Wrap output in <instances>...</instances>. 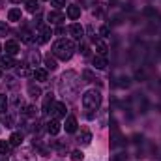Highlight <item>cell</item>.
Here are the masks:
<instances>
[{
  "instance_id": "1",
  "label": "cell",
  "mask_w": 161,
  "mask_h": 161,
  "mask_svg": "<svg viewBox=\"0 0 161 161\" xmlns=\"http://www.w3.org/2000/svg\"><path fill=\"white\" fill-rule=\"evenodd\" d=\"M73 53H75V45H73V41H69V40H58L53 45V54L56 58L64 60V62L69 60L73 56Z\"/></svg>"
},
{
  "instance_id": "2",
  "label": "cell",
  "mask_w": 161,
  "mask_h": 161,
  "mask_svg": "<svg viewBox=\"0 0 161 161\" xmlns=\"http://www.w3.org/2000/svg\"><path fill=\"white\" fill-rule=\"evenodd\" d=\"M99 105H101V94H99L97 90H86V92L82 94V107H84L86 111H90V113H88L90 118L94 116L92 113L99 109Z\"/></svg>"
},
{
  "instance_id": "3",
  "label": "cell",
  "mask_w": 161,
  "mask_h": 161,
  "mask_svg": "<svg viewBox=\"0 0 161 161\" xmlns=\"http://www.w3.org/2000/svg\"><path fill=\"white\" fill-rule=\"evenodd\" d=\"M6 54H9V56H15L17 53H19V43L17 41H13V40H9V41H6Z\"/></svg>"
},
{
  "instance_id": "4",
  "label": "cell",
  "mask_w": 161,
  "mask_h": 161,
  "mask_svg": "<svg viewBox=\"0 0 161 161\" xmlns=\"http://www.w3.org/2000/svg\"><path fill=\"white\" fill-rule=\"evenodd\" d=\"M79 142L82 144V146H88L90 142H92V133L86 129V127H82L80 129V135H79Z\"/></svg>"
},
{
  "instance_id": "5",
  "label": "cell",
  "mask_w": 161,
  "mask_h": 161,
  "mask_svg": "<svg viewBox=\"0 0 161 161\" xmlns=\"http://www.w3.org/2000/svg\"><path fill=\"white\" fill-rule=\"evenodd\" d=\"M47 19H49V23H53V25H60V23H64L66 17H64L60 11H49Z\"/></svg>"
},
{
  "instance_id": "6",
  "label": "cell",
  "mask_w": 161,
  "mask_h": 161,
  "mask_svg": "<svg viewBox=\"0 0 161 161\" xmlns=\"http://www.w3.org/2000/svg\"><path fill=\"white\" fill-rule=\"evenodd\" d=\"M51 36H53V30L49 28V26H43L40 30V38H38V43H47V41L51 40Z\"/></svg>"
},
{
  "instance_id": "7",
  "label": "cell",
  "mask_w": 161,
  "mask_h": 161,
  "mask_svg": "<svg viewBox=\"0 0 161 161\" xmlns=\"http://www.w3.org/2000/svg\"><path fill=\"white\" fill-rule=\"evenodd\" d=\"M53 109H54V116H56V120L66 116V111H68V109H66V103H54Z\"/></svg>"
},
{
  "instance_id": "8",
  "label": "cell",
  "mask_w": 161,
  "mask_h": 161,
  "mask_svg": "<svg viewBox=\"0 0 161 161\" xmlns=\"http://www.w3.org/2000/svg\"><path fill=\"white\" fill-rule=\"evenodd\" d=\"M66 131L68 133H75L77 131V118L75 116H68L66 118Z\"/></svg>"
},
{
  "instance_id": "9",
  "label": "cell",
  "mask_w": 161,
  "mask_h": 161,
  "mask_svg": "<svg viewBox=\"0 0 161 161\" xmlns=\"http://www.w3.org/2000/svg\"><path fill=\"white\" fill-rule=\"evenodd\" d=\"M21 17H23V13H21V9H17V8H11V9L8 11V19L13 21V23H19Z\"/></svg>"
},
{
  "instance_id": "10",
  "label": "cell",
  "mask_w": 161,
  "mask_h": 161,
  "mask_svg": "<svg viewBox=\"0 0 161 161\" xmlns=\"http://www.w3.org/2000/svg\"><path fill=\"white\" fill-rule=\"evenodd\" d=\"M69 32H71V36H73V38L80 40V38H82V34H84V28H82L80 25L75 23V25H71V26H69Z\"/></svg>"
},
{
  "instance_id": "11",
  "label": "cell",
  "mask_w": 161,
  "mask_h": 161,
  "mask_svg": "<svg viewBox=\"0 0 161 161\" xmlns=\"http://www.w3.org/2000/svg\"><path fill=\"white\" fill-rule=\"evenodd\" d=\"M0 66H2V68H6V69L13 68V66H15V60H13V56H9V54L2 56V58H0Z\"/></svg>"
},
{
  "instance_id": "12",
  "label": "cell",
  "mask_w": 161,
  "mask_h": 161,
  "mask_svg": "<svg viewBox=\"0 0 161 161\" xmlns=\"http://www.w3.org/2000/svg\"><path fill=\"white\" fill-rule=\"evenodd\" d=\"M47 131H49L51 135H56V133L60 131V122L56 120V118H54V120H51L49 124H47Z\"/></svg>"
},
{
  "instance_id": "13",
  "label": "cell",
  "mask_w": 161,
  "mask_h": 161,
  "mask_svg": "<svg viewBox=\"0 0 161 161\" xmlns=\"http://www.w3.org/2000/svg\"><path fill=\"white\" fill-rule=\"evenodd\" d=\"M68 17H69V19H73V21H75V19H79V17H80V8H79V6H68Z\"/></svg>"
},
{
  "instance_id": "14",
  "label": "cell",
  "mask_w": 161,
  "mask_h": 161,
  "mask_svg": "<svg viewBox=\"0 0 161 161\" xmlns=\"http://www.w3.org/2000/svg\"><path fill=\"white\" fill-rule=\"evenodd\" d=\"M28 94L36 99V97H40L41 96V88L38 86V84H34V82H28Z\"/></svg>"
},
{
  "instance_id": "15",
  "label": "cell",
  "mask_w": 161,
  "mask_h": 161,
  "mask_svg": "<svg viewBox=\"0 0 161 161\" xmlns=\"http://www.w3.org/2000/svg\"><path fill=\"white\" fill-rule=\"evenodd\" d=\"M94 66H96L97 69H103V68L107 66V58H105V56H101V54L94 56Z\"/></svg>"
},
{
  "instance_id": "16",
  "label": "cell",
  "mask_w": 161,
  "mask_h": 161,
  "mask_svg": "<svg viewBox=\"0 0 161 161\" xmlns=\"http://www.w3.org/2000/svg\"><path fill=\"white\" fill-rule=\"evenodd\" d=\"M32 75H34V79L36 80H41V82H45V80H47V69H34V73H32Z\"/></svg>"
},
{
  "instance_id": "17",
  "label": "cell",
  "mask_w": 161,
  "mask_h": 161,
  "mask_svg": "<svg viewBox=\"0 0 161 161\" xmlns=\"http://www.w3.org/2000/svg\"><path fill=\"white\" fill-rule=\"evenodd\" d=\"M23 142V135L21 133H11V137H9V144L11 146H19Z\"/></svg>"
},
{
  "instance_id": "18",
  "label": "cell",
  "mask_w": 161,
  "mask_h": 161,
  "mask_svg": "<svg viewBox=\"0 0 161 161\" xmlns=\"http://www.w3.org/2000/svg\"><path fill=\"white\" fill-rule=\"evenodd\" d=\"M26 9H28L30 13H36V11L40 9V2H38V0H26Z\"/></svg>"
},
{
  "instance_id": "19",
  "label": "cell",
  "mask_w": 161,
  "mask_h": 161,
  "mask_svg": "<svg viewBox=\"0 0 161 161\" xmlns=\"http://www.w3.org/2000/svg\"><path fill=\"white\" fill-rule=\"evenodd\" d=\"M45 66H47V69L53 71V69H56V60L49 54V56H45Z\"/></svg>"
},
{
  "instance_id": "20",
  "label": "cell",
  "mask_w": 161,
  "mask_h": 161,
  "mask_svg": "<svg viewBox=\"0 0 161 161\" xmlns=\"http://www.w3.org/2000/svg\"><path fill=\"white\" fill-rule=\"evenodd\" d=\"M49 107H53V94H47L45 103H43V113H49Z\"/></svg>"
},
{
  "instance_id": "21",
  "label": "cell",
  "mask_w": 161,
  "mask_h": 161,
  "mask_svg": "<svg viewBox=\"0 0 161 161\" xmlns=\"http://www.w3.org/2000/svg\"><path fill=\"white\" fill-rule=\"evenodd\" d=\"M9 152V142H6V141H0V154L2 156H6Z\"/></svg>"
},
{
  "instance_id": "22",
  "label": "cell",
  "mask_w": 161,
  "mask_h": 161,
  "mask_svg": "<svg viewBox=\"0 0 161 161\" xmlns=\"http://www.w3.org/2000/svg\"><path fill=\"white\" fill-rule=\"evenodd\" d=\"M71 159L73 161H82L84 159V154H82L80 150H75V152H71Z\"/></svg>"
},
{
  "instance_id": "23",
  "label": "cell",
  "mask_w": 161,
  "mask_h": 161,
  "mask_svg": "<svg viewBox=\"0 0 161 161\" xmlns=\"http://www.w3.org/2000/svg\"><path fill=\"white\" fill-rule=\"evenodd\" d=\"M96 49H97V53H99L101 56H105V54H107V51H109V49H107V45H105V43H101V41L97 43V47H96Z\"/></svg>"
},
{
  "instance_id": "24",
  "label": "cell",
  "mask_w": 161,
  "mask_h": 161,
  "mask_svg": "<svg viewBox=\"0 0 161 161\" xmlns=\"http://www.w3.org/2000/svg\"><path fill=\"white\" fill-rule=\"evenodd\" d=\"M25 114H26V116H36V114H38V109H36V107H32V105H28V107H26V111H25Z\"/></svg>"
},
{
  "instance_id": "25",
  "label": "cell",
  "mask_w": 161,
  "mask_h": 161,
  "mask_svg": "<svg viewBox=\"0 0 161 161\" xmlns=\"http://www.w3.org/2000/svg\"><path fill=\"white\" fill-rule=\"evenodd\" d=\"M6 107H8V97L0 96V113H6Z\"/></svg>"
},
{
  "instance_id": "26",
  "label": "cell",
  "mask_w": 161,
  "mask_h": 161,
  "mask_svg": "<svg viewBox=\"0 0 161 161\" xmlns=\"http://www.w3.org/2000/svg\"><path fill=\"white\" fill-rule=\"evenodd\" d=\"M30 60H32V64H36V66H38V62L41 60L40 53H38V51H36V53H32V56H30Z\"/></svg>"
},
{
  "instance_id": "27",
  "label": "cell",
  "mask_w": 161,
  "mask_h": 161,
  "mask_svg": "<svg viewBox=\"0 0 161 161\" xmlns=\"http://www.w3.org/2000/svg\"><path fill=\"white\" fill-rule=\"evenodd\" d=\"M6 34H8V25L0 21V38H2V36H6Z\"/></svg>"
},
{
  "instance_id": "28",
  "label": "cell",
  "mask_w": 161,
  "mask_h": 161,
  "mask_svg": "<svg viewBox=\"0 0 161 161\" xmlns=\"http://www.w3.org/2000/svg\"><path fill=\"white\" fill-rule=\"evenodd\" d=\"M51 4L54 8H62V6H66V0H51Z\"/></svg>"
},
{
  "instance_id": "29",
  "label": "cell",
  "mask_w": 161,
  "mask_h": 161,
  "mask_svg": "<svg viewBox=\"0 0 161 161\" xmlns=\"http://www.w3.org/2000/svg\"><path fill=\"white\" fill-rule=\"evenodd\" d=\"M4 124H6V127H11V125H13V118H11V116H6V118H4Z\"/></svg>"
},
{
  "instance_id": "30",
  "label": "cell",
  "mask_w": 161,
  "mask_h": 161,
  "mask_svg": "<svg viewBox=\"0 0 161 161\" xmlns=\"http://www.w3.org/2000/svg\"><path fill=\"white\" fill-rule=\"evenodd\" d=\"M109 32H111V30H109V26H101V28H99V34H101V36H107Z\"/></svg>"
},
{
  "instance_id": "31",
  "label": "cell",
  "mask_w": 161,
  "mask_h": 161,
  "mask_svg": "<svg viewBox=\"0 0 161 161\" xmlns=\"http://www.w3.org/2000/svg\"><path fill=\"white\" fill-rule=\"evenodd\" d=\"M17 73H19V75H23V77H25V75H28V69H26V68H25V66H23V68H19V69H17Z\"/></svg>"
},
{
  "instance_id": "32",
  "label": "cell",
  "mask_w": 161,
  "mask_h": 161,
  "mask_svg": "<svg viewBox=\"0 0 161 161\" xmlns=\"http://www.w3.org/2000/svg\"><path fill=\"white\" fill-rule=\"evenodd\" d=\"M9 2H15V4H17V2H21V0H9Z\"/></svg>"
},
{
  "instance_id": "33",
  "label": "cell",
  "mask_w": 161,
  "mask_h": 161,
  "mask_svg": "<svg viewBox=\"0 0 161 161\" xmlns=\"http://www.w3.org/2000/svg\"><path fill=\"white\" fill-rule=\"evenodd\" d=\"M0 77H2V69H0Z\"/></svg>"
},
{
  "instance_id": "34",
  "label": "cell",
  "mask_w": 161,
  "mask_h": 161,
  "mask_svg": "<svg viewBox=\"0 0 161 161\" xmlns=\"http://www.w3.org/2000/svg\"><path fill=\"white\" fill-rule=\"evenodd\" d=\"M0 6H2V0H0Z\"/></svg>"
},
{
  "instance_id": "35",
  "label": "cell",
  "mask_w": 161,
  "mask_h": 161,
  "mask_svg": "<svg viewBox=\"0 0 161 161\" xmlns=\"http://www.w3.org/2000/svg\"><path fill=\"white\" fill-rule=\"evenodd\" d=\"M0 49H2V47H0Z\"/></svg>"
}]
</instances>
